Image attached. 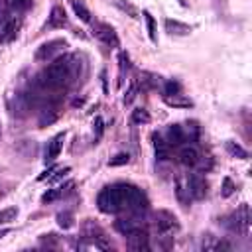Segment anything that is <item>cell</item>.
<instances>
[{"instance_id": "16", "label": "cell", "mask_w": 252, "mask_h": 252, "mask_svg": "<svg viewBox=\"0 0 252 252\" xmlns=\"http://www.w3.org/2000/svg\"><path fill=\"white\" fill-rule=\"evenodd\" d=\"M163 102L167 106H173V108H189V106H193V102L187 96L179 94V93H175V94H163Z\"/></svg>"}, {"instance_id": "7", "label": "cell", "mask_w": 252, "mask_h": 252, "mask_svg": "<svg viewBox=\"0 0 252 252\" xmlns=\"http://www.w3.org/2000/svg\"><path fill=\"white\" fill-rule=\"evenodd\" d=\"M94 35H96L102 43H106V45H110V47H120V39H118L114 28L108 26V24H94Z\"/></svg>"}, {"instance_id": "10", "label": "cell", "mask_w": 252, "mask_h": 252, "mask_svg": "<svg viewBox=\"0 0 252 252\" xmlns=\"http://www.w3.org/2000/svg\"><path fill=\"white\" fill-rule=\"evenodd\" d=\"M65 26H67V12L61 6H53L47 16V28L57 30V28H65Z\"/></svg>"}, {"instance_id": "8", "label": "cell", "mask_w": 252, "mask_h": 252, "mask_svg": "<svg viewBox=\"0 0 252 252\" xmlns=\"http://www.w3.org/2000/svg\"><path fill=\"white\" fill-rule=\"evenodd\" d=\"M185 185H187V191H189L191 199H203L207 195V181L201 175H197V173L189 175L185 179Z\"/></svg>"}, {"instance_id": "22", "label": "cell", "mask_w": 252, "mask_h": 252, "mask_svg": "<svg viewBox=\"0 0 252 252\" xmlns=\"http://www.w3.org/2000/svg\"><path fill=\"white\" fill-rule=\"evenodd\" d=\"M16 217H18V209H16V207L2 209V211H0V224L12 222V220H16Z\"/></svg>"}, {"instance_id": "4", "label": "cell", "mask_w": 252, "mask_h": 252, "mask_svg": "<svg viewBox=\"0 0 252 252\" xmlns=\"http://www.w3.org/2000/svg\"><path fill=\"white\" fill-rule=\"evenodd\" d=\"M124 199H126V207L132 211H144L148 207V199H146L144 191L138 189L136 185L124 183Z\"/></svg>"}, {"instance_id": "1", "label": "cell", "mask_w": 252, "mask_h": 252, "mask_svg": "<svg viewBox=\"0 0 252 252\" xmlns=\"http://www.w3.org/2000/svg\"><path fill=\"white\" fill-rule=\"evenodd\" d=\"M75 77V57L65 55L49 61V65L37 75V85L41 89H61Z\"/></svg>"}, {"instance_id": "21", "label": "cell", "mask_w": 252, "mask_h": 252, "mask_svg": "<svg viewBox=\"0 0 252 252\" xmlns=\"http://www.w3.org/2000/svg\"><path fill=\"white\" fill-rule=\"evenodd\" d=\"M152 118H150V112L146 108H136L132 110V122L134 124H148Z\"/></svg>"}, {"instance_id": "26", "label": "cell", "mask_w": 252, "mask_h": 252, "mask_svg": "<svg viewBox=\"0 0 252 252\" xmlns=\"http://www.w3.org/2000/svg\"><path fill=\"white\" fill-rule=\"evenodd\" d=\"M57 224L61 228H71L73 226V215L71 213H59L57 215Z\"/></svg>"}, {"instance_id": "25", "label": "cell", "mask_w": 252, "mask_h": 252, "mask_svg": "<svg viewBox=\"0 0 252 252\" xmlns=\"http://www.w3.org/2000/svg\"><path fill=\"white\" fill-rule=\"evenodd\" d=\"M234 191H236V185L232 183V179L230 177H224L222 179V187H220V195L222 197H230Z\"/></svg>"}, {"instance_id": "17", "label": "cell", "mask_w": 252, "mask_h": 252, "mask_svg": "<svg viewBox=\"0 0 252 252\" xmlns=\"http://www.w3.org/2000/svg\"><path fill=\"white\" fill-rule=\"evenodd\" d=\"M71 187H73V181H67V183H65V185H61V187L49 189L47 193H43V195H41V203H51V201H55V199L63 197Z\"/></svg>"}, {"instance_id": "13", "label": "cell", "mask_w": 252, "mask_h": 252, "mask_svg": "<svg viewBox=\"0 0 252 252\" xmlns=\"http://www.w3.org/2000/svg\"><path fill=\"white\" fill-rule=\"evenodd\" d=\"M163 26H165V32L171 33V35H189L191 30H193L191 26H187V24H183L179 20H171V18H165Z\"/></svg>"}, {"instance_id": "19", "label": "cell", "mask_w": 252, "mask_h": 252, "mask_svg": "<svg viewBox=\"0 0 252 252\" xmlns=\"http://www.w3.org/2000/svg\"><path fill=\"white\" fill-rule=\"evenodd\" d=\"M226 150H228V154H230L232 158H238V159H248V152H246L242 146H238L236 142H226Z\"/></svg>"}, {"instance_id": "9", "label": "cell", "mask_w": 252, "mask_h": 252, "mask_svg": "<svg viewBox=\"0 0 252 252\" xmlns=\"http://www.w3.org/2000/svg\"><path fill=\"white\" fill-rule=\"evenodd\" d=\"M114 228H116L122 236H126V238L146 234V230H144L136 220H130V219H118V220L114 222Z\"/></svg>"}, {"instance_id": "32", "label": "cell", "mask_w": 252, "mask_h": 252, "mask_svg": "<svg viewBox=\"0 0 252 252\" xmlns=\"http://www.w3.org/2000/svg\"><path fill=\"white\" fill-rule=\"evenodd\" d=\"M136 91H138L136 85H132V87L128 89V93H126V96H124V104H130V102L136 98Z\"/></svg>"}, {"instance_id": "30", "label": "cell", "mask_w": 252, "mask_h": 252, "mask_svg": "<svg viewBox=\"0 0 252 252\" xmlns=\"http://www.w3.org/2000/svg\"><path fill=\"white\" fill-rule=\"evenodd\" d=\"M57 169H59L57 165H53V167H49V169H45V171H43V173H41V175L37 177V181H45V179L49 181V179H51V177L55 175V171H57Z\"/></svg>"}, {"instance_id": "14", "label": "cell", "mask_w": 252, "mask_h": 252, "mask_svg": "<svg viewBox=\"0 0 252 252\" xmlns=\"http://www.w3.org/2000/svg\"><path fill=\"white\" fill-rule=\"evenodd\" d=\"M165 142H167L169 146H181V144L185 142V130H183V126L171 124V126L167 128V132H165Z\"/></svg>"}, {"instance_id": "27", "label": "cell", "mask_w": 252, "mask_h": 252, "mask_svg": "<svg viewBox=\"0 0 252 252\" xmlns=\"http://www.w3.org/2000/svg\"><path fill=\"white\" fill-rule=\"evenodd\" d=\"M195 167H197L199 171H209V169L213 167V159L207 158V156H199V161L195 163Z\"/></svg>"}, {"instance_id": "6", "label": "cell", "mask_w": 252, "mask_h": 252, "mask_svg": "<svg viewBox=\"0 0 252 252\" xmlns=\"http://www.w3.org/2000/svg\"><path fill=\"white\" fill-rule=\"evenodd\" d=\"M63 142H65V132L55 134V136H53V138L47 142L45 152H43V159H45V163H53V161L59 158L61 148H63Z\"/></svg>"}, {"instance_id": "28", "label": "cell", "mask_w": 252, "mask_h": 252, "mask_svg": "<svg viewBox=\"0 0 252 252\" xmlns=\"http://www.w3.org/2000/svg\"><path fill=\"white\" fill-rule=\"evenodd\" d=\"M32 2H33V0H10L12 8H16V10H26V8L32 6Z\"/></svg>"}, {"instance_id": "15", "label": "cell", "mask_w": 252, "mask_h": 252, "mask_svg": "<svg viewBox=\"0 0 252 252\" xmlns=\"http://www.w3.org/2000/svg\"><path fill=\"white\" fill-rule=\"evenodd\" d=\"M152 144H154V150H156V158L158 159H167L169 158V144L158 134V132H154L152 134Z\"/></svg>"}, {"instance_id": "34", "label": "cell", "mask_w": 252, "mask_h": 252, "mask_svg": "<svg viewBox=\"0 0 252 252\" xmlns=\"http://www.w3.org/2000/svg\"><path fill=\"white\" fill-rule=\"evenodd\" d=\"M8 232H10V228H0V238H2V236H6Z\"/></svg>"}, {"instance_id": "2", "label": "cell", "mask_w": 252, "mask_h": 252, "mask_svg": "<svg viewBox=\"0 0 252 252\" xmlns=\"http://www.w3.org/2000/svg\"><path fill=\"white\" fill-rule=\"evenodd\" d=\"M96 205H98V209L102 213H118V211L126 209L124 183H116V185L104 187L96 197Z\"/></svg>"}, {"instance_id": "11", "label": "cell", "mask_w": 252, "mask_h": 252, "mask_svg": "<svg viewBox=\"0 0 252 252\" xmlns=\"http://www.w3.org/2000/svg\"><path fill=\"white\" fill-rule=\"evenodd\" d=\"M22 26L20 18H10L2 28H0V41H12L18 35V30Z\"/></svg>"}, {"instance_id": "29", "label": "cell", "mask_w": 252, "mask_h": 252, "mask_svg": "<svg viewBox=\"0 0 252 252\" xmlns=\"http://www.w3.org/2000/svg\"><path fill=\"white\" fill-rule=\"evenodd\" d=\"M114 2H116V4H118L122 10H128V14H130L132 18H138V16H136V14H138V10H136L134 6H130L128 2H122V0H114Z\"/></svg>"}, {"instance_id": "18", "label": "cell", "mask_w": 252, "mask_h": 252, "mask_svg": "<svg viewBox=\"0 0 252 252\" xmlns=\"http://www.w3.org/2000/svg\"><path fill=\"white\" fill-rule=\"evenodd\" d=\"M71 6H73V12L79 16V20H81V22H85V24H91V22H93L89 8H87L81 0H71Z\"/></svg>"}, {"instance_id": "5", "label": "cell", "mask_w": 252, "mask_h": 252, "mask_svg": "<svg viewBox=\"0 0 252 252\" xmlns=\"http://www.w3.org/2000/svg\"><path fill=\"white\" fill-rule=\"evenodd\" d=\"M154 224H156V230L163 236H169L173 230H177V219L169 211H158L154 215Z\"/></svg>"}, {"instance_id": "33", "label": "cell", "mask_w": 252, "mask_h": 252, "mask_svg": "<svg viewBox=\"0 0 252 252\" xmlns=\"http://www.w3.org/2000/svg\"><path fill=\"white\" fill-rule=\"evenodd\" d=\"M118 61H120V71L128 69V55H126V53H120V55H118Z\"/></svg>"}, {"instance_id": "23", "label": "cell", "mask_w": 252, "mask_h": 252, "mask_svg": "<svg viewBox=\"0 0 252 252\" xmlns=\"http://www.w3.org/2000/svg\"><path fill=\"white\" fill-rule=\"evenodd\" d=\"M175 195H177V199H179L181 203H189V201H191V197H189V191H187V185H185V181H177V187H175Z\"/></svg>"}, {"instance_id": "36", "label": "cell", "mask_w": 252, "mask_h": 252, "mask_svg": "<svg viewBox=\"0 0 252 252\" xmlns=\"http://www.w3.org/2000/svg\"><path fill=\"white\" fill-rule=\"evenodd\" d=\"M0 132H2V128H0Z\"/></svg>"}, {"instance_id": "24", "label": "cell", "mask_w": 252, "mask_h": 252, "mask_svg": "<svg viewBox=\"0 0 252 252\" xmlns=\"http://www.w3.org/2000/svg\"><path fill=\"white\" fill-rule=\"evenodd\" d=\"M128 161H130V156L124 154V152H120V154H116L114 158L108 159V165H110V167H116V165H126Z\"/></svg>"}, {"instance_id": "12", "label": "cell", "mask_w": 252, "mask_h": 252, "mask_svg": "<svg viewBox=\"0 0 252 252\" xmlns=\"http://www.w3.org/2000/svg\"><path fill=\"white\" fill-rule=\"evenodd\" d=\"M199 150L195 148V146H183L181 150H179V154H177V158H179V161L183 163V165H187V167H195V163L199 161Z\"/></svg>"}, {"instance_id": "3", "label": "cell", "mask_w": 252, "mask_h": 252, "mask_svg": "<svg viewBox=\"0 0 252 252\" xmlns=\"http://www.w3.org/2000/svg\"><path fill=\"white\" fill-rule=\"evenodd\" d=\"M65 47H67V41H65V39H51V41H45V43H41V45L37 47L35 59L49 63V61L61 57V53L65 51Z\"/></svg>"}, {"instance_id": "20", "label": "cell", "mask_w": 252, "mask_h": 252, "mask_svg": "<svg viewBox=\"0 0 252 252\" xmlns=\"http://www.w3.org/2000/svg\"><path fill=\"white\" fill-rule=\"evenodd\" d=\"M144 20H146V28H148V35H150V39L154 41V43H158V33H156V22H154V16L148 12V10H144Z\"/></svg>"}, {"instance_id": "35", "label": "cell", "mask_w": 252, "mask_h": 252, "mask_svg": "<svg viewBox=\"0 0 252 252\" xmlns=\"http://www.w3.org/2000/svg\"><path fill=\"white\" fill-rule=\"evenodd\" d=\"M179 4H181V6H187V2H185V0H179Z\"/></svg>"}, {"instance_id": "31", "label": "cell", "mask_w": 252, "mask_h": 252, "mask_svg": "<svg viewBox=\"0 0 252 252\" xmlns=\"http://www.w3.org/2000/svg\"><path fill=\"white\" fill-rule=\"evenodd\" d=\"M175 93H179V83L167 81V83H165V94H175Z\"/></svg>"}]
</instances>
